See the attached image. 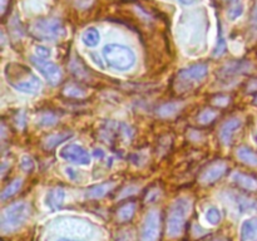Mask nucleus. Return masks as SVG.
I'll return each instance as SVG.
<instances>
[{
    "label": "nucleus",
    "mask_w": 257,
    "mask_h": 241,
    "mask_svg": "<svg viewBox=\"0 0 257 241\" xmlns=\"http://www.w3.org/2000/svg\"><path fill=\"white\" fill-rule=\"evenodd\" d=\"M4 74L8 83L20 93L35 94L42 88V82H40L39 78L25 65L9 63L5 67Z\"/></svg>",
    "instance_id": "obj_1"
},
{
    "label": "nucleus",
    "mask_w": 257,
    "mask_h": 241,
    "mask_svg": "<svg viewBox=\"0 0 257 241\" xmlns=\"http://www.w3.org/2000/svg\"><path fill=\"white\" fill-rule=\"evenodd\" d=\"M103 57L108 65L114 69L125 72L135 67L136 54L130 47H125L118 43H110L103 48Z\"/></svg>",
    "instance_id": "obj_2"
},
{
    "label": "nucleus",
    "mask_w": 257,
    "mask_h": 241,
    "mask_svg": "<svg viewBox=\"0 0 257 241\" xmlns=\"http://www.w3.org/2000/svg\"><path fill=\"white\" fill-rule=\"evenodd\" d=\"M192 208V202L187 197H180L171 207L168 216V236L177 237L183 232L186 218Z\"/></svg>",
    "instance_id": "obj_3"
},
{
    "label": "nucleus",
    "mask_w": 257,
    "mask_h": 241,
    "mask_svg": "<svg viewBox=\"0 0 257 241\" xmlns=\"http://www.w3.org/2000/svg\"><path fill=\"white\" fill-rule=\"evenodd\" d=\"M32 34L40 40L54 42L65 35V28L59 19H39L33 24Z\"/></svg>",
    "instance_id": "obj_4"
},
{
    "label": "nucleus",
    "mask_w": 257,
    "mask_h": 241,
    "mask_svg": "<svg viewBox=\"0 0 257 241\" xmlns=\"http://www.w3.org/2000/svg\"><path fill=\"white\" fill-rule=\"evenodd\" d=\"M28 205L25 202H15L4 208L2 213V228L3 231L17 230L25 222L28 217Z\"/></svg>",
    "instance_id": "obj_5"
},
{
    "label": "nucleus",
    "mask_w": 257,
    "mask_h": 241,
    "mask_svg": "<svg viewBox=\"0 0 257 241\" xmlns=\"http://www.w3.org/2000/svg\"><path fill=\"white\" fill-rule=\"evenodd\" d=\"M30 62L50 84H58L60 82L63 77L62 70H60V68L55 63L45 59H40V58L35 57V55L30 57Z\"/></svg>",
    "instance_id": "obj_6"
},
{
    "label": "nucleus",
    "mask_w": 257,
    "mask_h": 241,
    "mask_svg": "<svg viewBox=\"0 0 257 241\" xmlns=\"http://www.w3.org/2000/svg\"><path fill=\"white\" fill-rule=\"evenodd\" d=\"M59 157L62 160L69 161L72 163H77L80 166H88L90 163V155L79 145L70 143L60 148Z\"/></svg>",
    "instance_id": "obj_7"
},
{
    "label": "nucleus",
    "mask_w": 257,
    "mask_h": 241,
    "mask_svg": "<svg viewBox=\"0 0 257 241\" xmlns=\"http://www.w3.org/2000/svg\"><path fill=\"white\" fill-rule=\"evenodd\" d=\"M160 213L153 210L146 215L141 228V241H157L160 236Z\"/></svg>",
    "instance_id": "obj_8"
},
{
    "label": "nucleus",
    "mask_w": 257,
    "mask_h": 241,
    "mask_svg": "<svg viewBox=\"0 0 257 241\" xmlns=\"http://www.w3.org/2000/svg\"><path fill=\"white\" fill-rule=\"evenodd\" d=\"M226 170H227V166L222 161H218V162L212 163V165L208 166L205 171L202 172V175L200 176V182L202 183H212L215 181H217L218 178L222 177L225 175Z\"/></svg>",
    "instance_id": "obj_9"
},
{
    "label": "nucleus",
    "mask_w": 257,
    "mask_h": 241,
    "mask_svg": "<svg viewBox=\"0 0 257 241\" xmlns=\"http://www.w3.org/2000/svg\"><path fill=\"white\" fill-rule=\"evenodd\" d=\"M208 68L206 64H195L191 67L185 68L180 72L181 79L188 80V82H196V80H201L207 75Z\"/></svg>",
    "instance_id": "obj_10"
},
{
    "label": "nucleus",
    "mask_w": 257,
    "mask_h": 241,
    "mask_svg": "<svg viewBox=\"0 0 257 241\" xmlns=\"http://www.w3.org/2000/svg\"><path fill=\"white\" fill-rule=\"evenodd\" d=\"M242 125V120L240 118H231L227 122L223 123V126L220 130V140L223 145H230L231 141H232L233 135L236 133V131L241 127Z\"/></svg>",
    "instance_id": "obj_11"
},
{
    "label": "nucleus",
    "mask_w": 257,
    "mask_h": 241,
    "mask_svg": "<svg viewBox=\"0 0 257 241\" xmlns=\"http://www.w3.org/2000/svg\"><path fill=\"white\" fill-rule=\"evenodd\" d=\"M241 241H257V217L247 218L240 228Z\"/></svg>",
    "instance_id": "obj_12"
},
{
    "label": "nucleus",
    "mask_w": 257,
    "mask_h": 241,
    "mask_svg": "<svg viewBox=\"0 0 257 241\" xmlns=\"http://www.w3.org/2000/svg\"><path fill=\"white\" fill-rule=\"evenodd\" d=\"M65 198V191L64 188L57 187L53 188V190H49V192L45 196V203H47L48 207L50 210L55 211L58 208H60V206L63 205Z\"/></svg>",
    "instance_id": "obj_13"
},
{
    "label": "nucleus",
    "mask_w": 257,
    "mask_h": 241,
    "mask_svg": "<svg viewBox=\"0 0 257 241\" xmlns=\"http://www.w3.org/2000/svg\"><path fill=\"white\" fill-rule=\"evenodd\" d=\"M231 201H232L236 210L240 213L247 212V211H252L257 208L256 201L250 197H246L245 195H236V193H233V195H231Z\"/></svg>",
    "instance_id": "obj_14"
},
{
    "label": "nucleus",
    "mask_w": 257,
    "mask_h": 241,
    "mask_svg": "<svg viewBox=\"0 0 257 241\" xmlns=\"http://www.w3.org/2000/svg\"><path fill=\"white\" fill-rule=\"evenodd\" d=\"M233 182L237 183L241 188H245L248 191H255L257 190V181L251 176L245 175V173L241 172H235L231 176Z\"/></svg>",
    "instance_id": "obj_15"
},
{
    "label": "nucleus",
    "mask_w": 257,
    "mask_h": 241,
    "mask_svg": "<svg viewBox=\"0 0 257 241\" xmlns=\"http://www.w3.org/2000/svg\"><path fill=\"white\" fill-rule=\"evenodd\" d=\"M115 187V183L113 182H105V183H100V185L93 186V187L88 188L87 192H85V196L88 198H100L103 196L107 195L110 190Z\"/></svg>",
    "instance_id": "obj_16"
},
{
    "label": "nucleus",
    "mask_w": 257,
    "mask_h": 241,
    "mask_svg": "<svg viewBox=\"0 0 257 241\" xmlns=\"http://www.w3.org/2000/svg\"><path fill=\"white\" fill-rule=\"evenodd\" d=\"M183 108V103L181 102H171L166 103V104L161 105L158 109V115L162 118H171L173 115L177 114L181 109Z\"/></svg>",
    "instance_id": "obj_17"
},
{
    "label": "nucleus",
    "mask_w": 257,
    "mask_h": 241,
    "mask_svg": "<svg viewBox=\"0 0 257 241\" xmlns=\"http://www.w3.org/2000/svg\"><path fill=\"white\" fill-rule=\"evenodd\" d=\"M100 34L95 28H88L84 30L82 34V42L83 44L87 45L88 48H94L99 44Z\"/></svg>",
    "instance_id": "obj_18"
},
{
    "label": "nucleus",
    "mask_w": 257,
    "mask_h": 241,
    "mask_svg": "<svg viewBox=\"0 0 257 241\" xmlns=\"http://www.w3.org/2000/svg\"><path fill=\"white\" fill-rule=\"evenodd\" d=\"M238 160L248 166H257V155L247 147H240L237 150Z\"/></svg>",
    "instance_id": "obj_19"
},
{
    "label": "nucleus",
    "mask_w": 257,
    "mask_h": 241,
    "mask_svg": "<svg viewBox=\"0 0 257 241\" xmlns=\"http://www.w3.org/2000/svg\"><path fill=\"white\" fill-rule=\"evenodd\" d=\"M63 93L72 98H83L87 95V90L77 84H68L63 90Z\"/></svg>",
    "instance_id": "obj_20"
},
{
    "label": "nucleus",
    "mask_w": 257,
    "mask_h": 241,
    "mask_svg": "<svg viewBox=\"0 0 257 241\" xmlns=\"http://www.w3.org/2000/svg\"><path fill=\"white\" fill-rule=\"evenodd\" d=\"M22 185H23L22 178H17V180H14L12 183H10L9 186H8L7 188H5L4 191H3L2 196H0V198H2V200L4 201V200H7V198L12 197L13 195H15V193H17L18 191L20 190Z\"/></svg>",
    "instance_id": "obj_21"
},
{
    "label": "nucleus",
    "mask_w": 257,
    "mask_h": 241,
    "mask_svg": "<svg viewBox=\"0 0 257 241\" xmlns=\"http://www.w3.org/2000/svg\"><path fill=\"white\" fill-rule=\"evenodd\" d=\"M136 212V205L133 202L125 203L118 211V217L120 221H128L133 217Z\"/></svg>",
    "instance_id": "obj_22"
},
{
    "label": "nucleus",
    "mask_w": 257,
    "mask_h": 241,
    "mask_svg": "<svg viewBox=\"0 0 257 241\" xmlns=\"http://www.w3.org/2000/svg\"><path fill=\"white\" fill-rule=\"evenodd\" d=\"M205 218L210 225H217L221 221V212L217 207L212 206V207H208L207 211L205 212Z\"/></svg>",
    "instance_id": "obj_23"
},
{
    "label": "nucleus",
    "mask_w": 257,
    "mask_h": 241,
    "mask_svg": "<svg viewBox=\"0 0 257 241\" xmlns=\"http://www.w3.org/2000/svg\"><path fill=\"white\" fill-rule=\"evenodd\" d=\"M68 137H70V135H55V136H50L47 141H45V147L47 148H53L54 146H57L58 143L63 142V141L67 140Z\"/></svg>",
    "instance_id": "obj_24"
},
{
    "label": "nucleus",
    "mask_w": 257,
    "mask_h": 241,
    "mask_svg": "<svg viewBox=\"0 0 257 241\" xmlns=\"http://www.w3.org/2000/svg\"><path fill=\"white\" fill-rule=\"evenodd\" d=\"M216 117H217V112H216V110L205 109L201 113L200 117H198V120H200L201 123H203V125H207V123L212 122Z\"/></svg>",
    "instance_id": "obj_25"
},
{
    "label": "nucleus",
    "mask_w": 257,
    "mask_h": 241,
    "mask_svg": "<svg viewBox=\"0 0 257 241\" xmlns=\"http://www.w3.org/2000/svg\"><path fill=\"white\" fill-rule=\"evenodd\" d=\"M57 120L58 118L55 117L54 114H52V113H44V114H42V117H40L39 125L43 126V127H49V126L55 125Z\"/></svg>",
    "instance_id": "obj_26"
},
{
    "label": "nucleus",
    "mask_w": 257,
    "mask_h": 241,
    "mask_svg": "<svg viewBox=\"0 0 257 241\" xmlns=\"http://www.w3.org/2000/svg\"><path fill=\"white\" fill-rule=\"evenodd\" d=\"M242 14H243V4H241V3L235 4L233 7L230 8V10H228V18H230L231 20H236Z\"/></svg>",
    "instance_id": "obj_27"
},
{
    "label": "nucleus",
    "mask_w": 257,
    "mask_h": 241,
    "mask_svg": "<svg viewBox=\"0 0 257 241\" xmlns=\"http://www.w3.org/2000/svg\"><path fill=\"white\" fill-rule=\"evenodd\" d=\"M20 167H22L23 171L25 172H30V171L34 170V161L32 160V157L24 155L20 158Z\"/></svg>",
    "instance_id": "obj_28"
},
{
    "label": "nucleus",
    "mask_w": 257,
    "mask_h": 241,
    "mask_svg": "<svg viewBox=\"0 0 257 241\" xmlns=\"http://www.w3.org/2000/svg\"><path fill=\"white\" fill-rule=\"evenodd\" d=\"M34 52L35 57L40 58V59H48V58L52 55V50L48 47H45V45H37V47L34 48Z\"/></svg>",
    "instance_id": "obj_29"
},
{
    "label": "nucleus",
    "mask_w": 257,
    "mask_h": 241,
    "mask_svg": "<svg viewBox=\"0 0 257 241\" xmlns=\"http://www.w3.org/2000/svg\"><path fill=\"white\" fill-rule=\"evenodd\" d=\"M225 50H226V42L225 39H223L222 34H221L217 40V44H216L215 47V50H213V55H215V57H221V55L225 53Z\"/></svg>",
    "instance_id": "obj_30"
},
{
    "label": "nucleus",
    "mask_w": 257,
    "mask_h": 241,
    "mask_svg": "<svg viewBox=\"0 0 257 241\" xmlns=\"http://www.w3.org/2000/svg\"><path fill=\"white\" fill-rule=\"evenodd\" d=\"M65 173H67V176L72 181H75L79 177V172H78L77 170H74L73 167H65Z\"/></svg>",
    "instance_id": "obj_31"
},
{
    "label": "nucleus",
    "mask_w": 257,
    "mask_h": 241,
    "mask_svg": "<svg viewBox=\"0 0 257 241\" xmlns=\"http://www.w3.org/2000/svg\"><path fill=\"white\" fill-rule=\"evenodd\" d=\"M227 103H228L227 97H222V98H217V99H215V104H218V105H226Z\"/></svg>",
    "instance_id": "obj_32"
},
{
    "label": "nucleus",
    "mask_w": 257,
    "mask_h": 241,
    "mask_svg": "<svg viewBox=\"0 0 257 241\" xmlns=\"http://www.w3.org/2000/svg\"><path fill=\"white\" fill-rule=\"evenodd\" d=\"M252 28L255 32H257V7L255 8V12L252 14Z\"/></svg>",
    "instance_id": "obj_33"
},
{
    "label": "nucleus",
    "mask_w": 257,
    "mask_h": 241,
    "mask_svg": "<svg viewBox=\"0 0 257 241\" xmlns=\"http://www.w3.org/2000/svg\"><path fill=\"white\" fill-rule=\"evenodd\" d=\"M180 3H182L183 5H191L196 2V0H178Z\"/></svg>",
    "instance_id": "obj_34"
},
{
    "label": "nucleus",
    "mask_w": 257,
    "mask_h": 241,
    "mask_svg": "<svg viewBox=\"0 0 257 241\" xmlns=\"http://www.w3.org/2000/svg\"><path fill=\"white\" fill-rule=\"evenodd\" d=\"M248 89H250V90L257 89V83L255 82V80H253L252 83H250V85H248Z\"/></svg>",
    "instance_id": "obj_35"
},
{
    "label": "nucleus",
    "mask_w": 257,
    "mask_h": 241,
    "mask_svg": "<svg viewBox=\"0 0 257 241\" xmlns=\"http://www.w3.org/2000/svg\"><path fill=\"white\" fill-rule=\"evenodd\" d=\"M94 156H95V157H103V156H104V153H103L100 150H95L94 151Z\"/></svg>",
    "instance_id": "obj_36"
},
{
    "label": "nucleus",
    "mask_w": 257,
    "mask_h": 241,
    "mask_svg": "<svg viewBox=\"0 0 257 241\" xmlns=\"http://www.w3.org/2000/svg\"><path fill=\"white\" fill-rule=\"evenodd\" d=\"M5 5H7V0H2V13L5 12Z\"/></svg>",
    "instance_id": "obj_37"
},
{
    "label": "nucleus",
    "mask_w": 257,
    "mask_h": 241,
    "mask_svg": "<svg viewBox=\"0 0 257 241\" xmlns=\"http://www.w3.org/2000/svg\"><path fill=\"white\" fill-rule=\"evenodd\" d=\"M58 241H80V240H73V238H68V237H62L59 238Z\"/></svg>",
    "instance_id": "obj_38"
},
{
    "label": "nucleus",
    "mask_w": 257,
    "mask_h": 241,
    "mask_svg": "<svg viewBox=\"0 0 257 241\" xmlns=\"http://www.w3.org/2000/svg\"><path fill=\"white\" fill-rule=\"evenodd\" d=\"M253 140H255V142L257 143V132L255 133V135H253Z\"/></svg>",
    "instance_id": "obj_39"
},
{
    "label": "nucleus",
    "mask_w": 257,
    "mask_h": 241,
    "mask_svg": "<svg viewBox=\"0 0 257 241\" xmlns=\"http://www.w3.org/2000/svg\"><path fill=\"white\" fill-rule=\"evenodd\" d=\"M255 103H256V104H257V97L255 98Z\"/></svg>",
    "instance_id": "obj_40"
},
{
    "label": "nucleus",
    "mask_w": 257,
    "mask_h": 241,
    "mask_svg": "<svg viewBox=\"0 0 257 241\" xmlns=\"http://www.w3.org/2000/svg\"><path fill=\"white\" fill-rule=\"evenodd\" d=\"M215 241H221V240H215Z\"/></svg>",
    "instance_id": "obj_41"
}]
</instances>
